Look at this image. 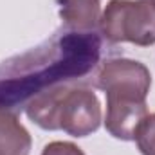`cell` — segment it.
Instances as JSON below:
<instances>
[{
    "label": "cell",
    "instance_id": "obj_1",
    "mask_svg": "<svg viewBox=\"0 0 155 155\" xmlns=\"http://www.w3.org/2000/svg\"><path fill=\"white\" fill-rule=\"evenodd\" d=\"M99 29L110 43L153 45L155 4L152 0H110L101 15Z\"/></svg>",
    "mask_w": 155,
    "mask_h": 155
},
{
    "label": "cell",
    "instance_id": "obj_7",
    "mask_svg": "<svg viewBox=\"0 0 155 155\" xmlns=\"http://www.w3.org/2000/svg\"><path fill=\"white\" fill-rule=\"evenodd\" d=\"M65 88V85H60L38 92L25 107L27 117L43 130H58V107Z\"/></svg>",
    "mask_w": 155,
    "mask_h": 155
},
{
    "label": "cell",
    "instance_id": "obj_8",
    "mask_svg": "<svg viewBox=\"0 0 155 155\" xmlns=\"http://www.w3.org/2000/svg\"><path fill=\"white\" fill-rule=\"evenodd\" d=\"M134 141L143 155H155V114H148L143 119Z\"/></svg>",
    "mask_w": 155,
    "mask_h": 155
},
{
    "label": "cell",
    "instance_id": "obj_3",
    "mask_svg": "<svg viewBox=\"0 0 155 155\" xmlns=\"http://www.w3.org/2000/svg\"><path fill=\"white\" fill-rule=\"evenodd\" d=\"M103 121L101 103L94 90L67 87L58 107V130L72 137H87L94 134Z\"/></svg>",
    "mask_w": 155,
    "mask_h": 155
},
{
    "label": "cell",
    "instance_id": "obj_10",
    "mask_svg": "<svg viewBox=\"0 0 155 155\" xmlns=\"http://www.w3.org/2000/svg\"><path fill=\"white\" fill-rule=\"evenodd\" d=\"M152 2H153V4H155V0H152Z\"/></svg>",
    "mask_w": 155,
    "mask_h": 155
},
{
    "label": "cell",
    "instance_id": "obj_5",
    "mask_svg": "<svg viewBox=\"0 0 155 155\" xmlns=\"http://www.w3.org/2000/svg\"><path fill=\"white\" fill-rule=\"evenodd\" d=\"M63 24L79 33H92L101 20L99 0H56Z\"/></svg>",
    "mask_w": 155,
    "mask_h": 155
},
{
    "label": "cell",
    "instance_id": "obj_2",
    "mask_svg": "<svg viewBox=\"0 0 155 155\" xmlns=\"http://www.w3.org/2000/svg\"><path fill=\"white\" fill-rule=\"evenodd\" d=\"M96 87L105 92L107 97H130L146 101L152 74L148 67L137 60L110 58L101 63L96 76Z\"/></svg>",
    "mask_w": 155,
    "mask_h": 155
},
{
    "label": "cell",
    "instance_id": "obj_6",
    "mask_svg": "<svg viewBox=\"0 0 155 155\" xmlns=\"http://www.w3.org/2000/svg\"><path fill=\"white\" fill-rule=\"evenodd\" d=\"M31 146V134L16 114L0 108V155H29Z\"/></svg>",
    "mask_w": 155,
    "mask_h": 155
},
{
    "label": "cell",
    "instance_id": "obj_9",
    "mask_svg": "<svg viewBox=\"0 0 155 155\" xmlns=\"http://www.w3.org/2000/svg\"><path fill=\"white\" fill-rule=\"evenodd\" d=\"M41 155H85V152L71 141H52L45 144Z\"/></svg>",
    "mask_w": 155,
    "mask_h": 155
},
{
    "label": "cell",
    "instance_id": "obj_4",
    "mask_svg": "<svg viewBox=\"0 0 155 155\" xmlns=\"http://www.w3.org/2000/svg\"><path fill=\"white\" fill-rule=\"evenodd\" d=\"M148 114L146 101L130 97H107L105 128L119 141H134L139 124Z\"/></svg>",
    "mask_w": 155,
    "mask_h": 155
}]
</instances>
